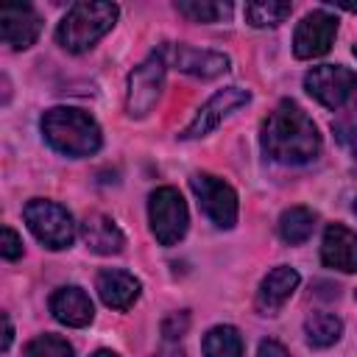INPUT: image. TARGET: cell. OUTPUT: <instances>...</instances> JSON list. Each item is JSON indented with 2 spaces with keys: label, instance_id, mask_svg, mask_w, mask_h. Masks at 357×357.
I'll return each mask as SVG.
<instances>
[{
  "label": "cell",
  "instance_id": "18",
  "mask_svg": "<svg viewBox=\"0 0 357 357\" xmlns=\"http://www.w3.org/2000/svg\"><path fill=\"white\" fill-rule=\"evenodd\" d=\"M315 220H318V215L310 206H290L279 218V237L287 245H301L312 234Z\"/></svg>",
  "mask_w": 357,
  "mask_h": 357
},
{
  "label": "cell",
  "instance_id": "31",
  "mask_svg": "<svg viewBox=\"0 0 357 357\" xmlns=\"http://www.w3.org/2000/svg\"><path fill=\"white\" fill-rule=\"evenodd\" d=\"M354 212H357V201H354Z\"/></svg>",
  "mask_w": 357,
  "mask_h": 357
},
{
  "label": "cell",
  "instance_id": "13",
  "mask_svg": "<svg viewBox=\"0 0 357 357\" xmlns=\"http://www.w3.org/2000/svg\"><path fill=\"white\" fill-rule=\"evenodd\" d=\"M321 262L343 273H357V231L340 223L326 226L321 240Z\"/></svg>",
  "mask_w": 357,
  "mask_h": 357
},
{
  "label": "cell",
  "instance_id": "32",
  "mask_svg": "<svg viewBox=\"0 0 357 357\" xmlns=\"http://www.w3.org/2000/svg\"><path fill=\"white\" fill-rule=\"evenodd\" d=\"M354 56H357V45H354Z\"/></svg>",
  "mask_w": 357,
  "mask_h": 357
},
{
  "label": "cell",
  "instance_id": "10",
  "mask_svg": "<svg viewBox=\"0 0 357 357\" xmlns=\"http://www.w3.org/2000/svg\"><path fill=\"white\" fill-rule=\"evenodd\" d=\"M251 100V92L243 89V86H226V89H218L198 112L195 117L190 120V126L178 134L181 139H201L206 134H212L231 112H237L240 106H245Z\"/></svg>",
  "mask_w": 357,
  "mask_h": 357
},
{
  "label": "cell",
  "instance_id": "1",
  "mask_svg": "<svg viewBox=\"0 0 357 357\" xmlns=\"http://www.w3.org/2000/svg\"><path fill=\"white\" fill-rule=\"evenodd\" d=\"M262 151L279 165H307L321 153V134L296 100H279L262 120Z\"/></svg>",
  "mask_w": 357,
  "mask_h": 357
},
{
  "label": "cell",
  "instance_id": "26",
  "mask_svg": "<svg viewBox=\"0 0 357 357\" xmlns=\"http://www.w3.org/2000/svg\"><path fill=\"white\" fill-rule=\"evenodd\" d=\"M0 254L6 259H20L22 257V240L11 226H3V240H0Z\"/></svg>",
  "mask_w": 357,
  "mask_h": 357
},
{
  "label": "cell",
  "instance_id": "8",
  "mask_svg": "<svg viewBox=\"0 0 357 357\" xmlns=\"http://www.w3.org/2000/svg\"><path fill=\"white\" fill-rule=\"evenodd\" d=\"M156 53L162 56V61L167 67L195 75V78H218V75H226L231 67L226 53L201 50V47H190V45H176V42H162L156 47Z\"/></svg>",
  "mask_w": 357,
  "mask_h": 357
},
{
  "label": "cell",
  "instance_id": "9",
  "mask_svg": "<svg viewBox=\"0 0 357 357\" xmlns=\"http://www.w3.org/2000/svg\"><path fill=\"white\" fill-rule=\"evenodd\" d=\"M304 89L326 109H340L357 89V73L343 64H321L304 75Z\"/></svg>",
  "mask_w": 357,
  "mask_h": 357
},
{
  "label": "cell",
  "instance_id": "15",
  "mask_svg": "<svg viewBox=\"0 0 357 357\" xmlns=\"http://www.w3.org/2000/svg\"><path fill=\"white\" fill-rule=\"evenodd\" d=\"M95 290L100 296V301L112 310H128L137 298H139V279L128 271H120V268H103L95 279Z\"/></svg>",
  "mask_w": 357,
  "mask_h": 357
},
{
  "label": "cell",
  "instance_id": "17",
  "mask_svg": "<svg viewBox=\"0 0 357 357\" xmlns=\"http://www.w3.org/2000/svg\"><path fill=\"white\" fill-rule=\"evenodd\" d=\"M50 312H53V318H56L59 324L75 326V329L92 324V315H95L86 290H81V287H75V284L59 287V290L50 296Z\"/></svg>",
  "mask_w": 357,
  "mask_h": 357
},
{
  "label": "cell",
  "instance_id": "29",
  "mask_svg": "<svg viewBox=\"0 0 357 357\" xmlns=\"http://www.w3.org/2000/svg\"><path fill=\"white\" fill-rule=\"evenodd\" d=\"M156 357H184V351H181L178 346H173V343H165V346L156 351Z\"/></svg>",
  "mask_w": 357,
  "mask_h": 357
},
{
  "label": "cell",
  "instance_id": "22",
  "mask_svg": "<svg viewBox=\"0 0 357 357\" xmlns=\"http://www.w3.org/2000/svg\"><path fill=\"white\" fill-rule=\"evenodd\" d=\"M176 11L187 17L190 22H220L231 14V3H215V0H178Z\"/></svg>",
  "mask_w": 357,
  "mask_h": 357
},
{
  "label": "cell",
  "instance_id": "14",
  "mask_svg": "<svg viewBox=\"0 0 357 357\" xmlns=\"http://www.w3.org/2000/svg\"><path fill=\"white\" fill-rule=\"evenodd\" d=\"M298 282H301V276L290 265H279V268L268 271V276L262 279V284L257 290V310L262 315H276L290 301Z\"/></svg>",
  "mask_w": 357,
  "mask_h": 357
},
{
  "label": "cell",
  "instance_id": "6",
  "mask_svg": "<svg viewBox=\"0 0 357 357\" xmlns=\"http://www.w3.org/2000/svg\"><path fill=\"white\" fill-rule=\"evenodd\" d=\"M165 70H167V64L153 50L145 61H139L128 73V89H126L128 117H145L148 112H153V106L162 95V86H165Z\"/></svg>",
  "mask_w": 357,
  "mask_h": 357
},
{
  "label": "cell",
  "instance_id": "21",
  "mask_svg": "<svg viewBox=\"0 0 357 357\" xmlns=\"http://www.w3.org/2000/svg\"><path fill=\"white\" fill-rule=\"evenodd\" d=\"M293 6L290 3H276V0H257V3H245V22L254 28H273L279 22H284L290 17Z\"/></svg>",
  "mask_w": 357,
  "mask_h": 357
},
{
  "label": "cell",
  "instance_id": "24",
  "mask_svg": "<svg viewBox=\"0 0 357 357\" xmlns=\"http://www.w3.org/2000/svg\"><path fill=\"white\" fill-rule=\"evenodd\" d=\"M332 131H335L340 145H346V148H351L357 153V100L332 123Z\"/></svg>",
  "mask_w": 357,
  "mask_h": 357
},
{
  "label": "cell",
  "instance_id": "4",
  "mask_svg": "<svg viewBox=\"0 0 357 357\" xmlns=\"http://www.w3.org/2000/svg\"><path fill=\"white\" fill-rule=\"evenodd\" d=\"M22 215H25L28 229L45 248H50V251L70 248V243L75 237V223H73V215L61 204L47 201V198H33L25 204Z\"/></svg>",
  "mask_w": 357,
  "mask_h": 357
},
{
  "label": "cell",
  "instance_id": "27",
  "mask_svg": "<svg viewBox=\"0 0 357 357\" xmlns=\"http://www.w3.org/2000/svg\"><path fill=\"white\" fill-rule=\"evenodd\" d=\"M257 357H290V354L279 340H262L257 349Z\"/></svg>",
  "mask_w": 357,
  "mask_h": 357
},
{
  "label": "cell",
  "instance_id": "28",
  "mask_svg": "<svg viewBox=\"0 0 357 357\" xmlns=\"http://www.w3.org/2000/svg\"><path fill=\"white\" fill-rule=\"evenodd\" d=\"M11 337H14V326H11V318H8V312H3V343H0V349H3V351H8V346H11Z\"/></svg>",
  "mask_w": 357,
  "mask_h": 357
},
{
  "label": "cell",
  "instance_id": "11",
  "mask_svg": "<svg viewBox=\"0 0 357 357\" xmlns=\"http://www.w3.org/2000/svg\"><path fill=\"white\" fill-rule=\"evenodd\" d=\"M335 33H337V17H332L324 8L310 11L293 33L296 59H318V56L329 53L332 42H335Z\"/></svg>",
  "mask_w": 357,
  "mask_h": 357
},
{
  "label": "cell",
  "instance_id": "23",
  "mask_svg": "<svg viewBox=\"0 0 357 357\" xmlns=\"http://www.w3.org/2000/svg\"><path fill=\"white\" fill-rule=\"evenodd\" d=\"M22 357H75V351H73V346H70L64 337H59V335H36V337L25 346Z\"/></svg>",
  "mask_w": 357,
  "mask_h": 357
},
{
  "label": "cell",
  "instance_id": "12",
  "mask_svg": "<svg viewBox=\"0 0 357 357\" xmlns=\"http://www.w3.org/2000/svg\"><path fill=\"white\" fill-rule=\"evenodd\" d=\"M42 31V17L28 3L0 6V36L11 50H28Z\"/></svg>",
  "mask_w": 357,
  "mask_h": 357
},
{
  "label": "cell",
  "instance_id": "19",
  "mask_svg": "<svg viewBox=\"0 0 357 357\" xmlns=\"http://www.w3.org/2000/svg\"><path fill=\"white\" fill-rule=\"evenodd\" d=\"M304 335H307V343L315 346V349H329L340 340L343 335V321L332 312H312L307 321H304Z\"/></svg>",
  "mask_w": 357,
  "mask_h": 357
},
{
  "label": "cell",
  "instance_id": "25",
  "mask_svg": "<svg viewBox=\"0 0 357 357\" xmlns=\"http://www.w3.org/2000/svg\"><path fill=\"white\" fill-rule=\"evenodd\" d=\"M187 326H190V315L187 312H173L162 321V335H165L167 343H173L176 337H181L187 332Z\"/></svg>",
  "mask_w": 357,
  "mask_h": 357
},
{
  "label": "cell",
  "instance_id": "5",
  "mask_svg": "<svg viewBox=\"0 0 357 357\" xmlns=\"http://www.w3.org/2000/svg\"><path fill=\"white\" fill-rule=\"evenodd\" d=\"M148 220L159 245H176L190 226V212L176 187H156L148 198Z\"/></svg>",
  "mask_w": 357,
  "mask_h": 357
},
{
  "label": "cell",
  "instance_id": "3",
  "mask_svg": "<svg viewBox=\"0 0 357 357\" xmlns=\"http://www.w3.org/2000/svg\"><path fill=\"white\" fill-rule=\"evenodd\" d=\"M120 8L114 3L81 0L67 8L56 28V42L67 53H86L100 36H106L117 22Z\"/></svg>",
  "mask_w": 357,
  "mask_h": 357
},
{
  "label": "cell",
  "instance_id": "7",
  "mask_svg": "<svg viewBox=\"0 0 357 357\" xmlns=\"http://www.w3.org/2000/svg\"><path fill=\"white\" fill-rule=\"evenodd\" d=\"M190 187L204 209V215L218 226V229H231L237 223V192L231 184H226L223 178L212 176V173H195L190 178Z\"/></svg>",
  "mask_w": 357,
  "mask_h": 357
},
{
  "label": "cell",
  "instance_id": "20",
  "mask_svg": "<svg viewBox=\"0 0 357 357\" xmlns=\"http://www.w3.org/2000/svg\"><path fill=\"white\" fill-rule=\"evenodd\" d=\"M204 357H243V337L234 326L220 324L204 335Z\"/></svg>",
  "mask_w": 357,
  "mask_h": 357
},
{
  "label": "cell",
  "instance_id": "30",
  "mask_svg": "<svg viewBox=\"0 0 357 357\" xmlns=\"http://www.w3.org/2000/svg\"><path fill=\"white\" fill-rule=\"evenodd\" d=\"M92 357H117V354H114V351H109V349H98Z\"/></svg>",
  "mask_w": 357,
  "mask_h": 357
},
{
  "label": "cell",
  "instance_id": "2",
  "mask_svg": "<svg viewBox=\"0 0 357 357\" xmlns=\"http://www.w3.org/2000/svg\"><path fill=\"white\" fill-rule=\"evenodd\" d=\"M39 128H42L45 142L53 151H59L64 156H73V159L92 156L103 142L100 126L95 123V117L81 112V109H73V106L47 109L39 120Z\"/></svg>",
  "mask_w": 357,
  "mask_h": 357
},
{
  "label": "cell",
  "instance_id": "16",
  "mask_svg": "<svg viewBox=\"0 0 357 357\" xmlns=\"http://www.w3.org/2000/svg\"><path fill=\"white\" fill-rule=\"evenodd\" d=\"M81 240L86 243L89 251L95 254H103V257H112V254H120L123 245H126V237L120 231V226L103 215V212H89L81 223Z\"/></svg>",
  "mask_w": 357,
  "mask_h": 357
}]
</instances>
